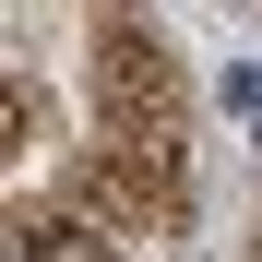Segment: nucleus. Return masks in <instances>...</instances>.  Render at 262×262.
Instances as JSON below:
<instances>
[{
	"instance_id": "nucleus-1",
	"label": "nucleus",
	"mask_w": 262,
	"mask_h": 262,
	"mask_svg": "<svg viewBox=\"0 0 262 262\" xmlns=\"http://www.w3.org/2000/svg\"><path fill=\"white\" fill-rule=\"evenodd\" d=\"M12 238H24V262H131L119 238H96V227H72V214H24Z\"/></svg>"
}]
</instances>
